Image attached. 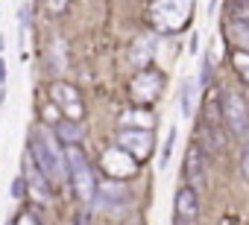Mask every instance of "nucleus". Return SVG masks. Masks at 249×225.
Listing matches in <instances>:
<instances>
[{
	"label": "nucleus",
	"instance_id": "nucleus-10",
	"mask_svg": "<svg viewBox=\"0 0 249 225\" xmlns=\"http://www.w3.org/2000/svg\"><path fill=\"white\" fill-rule=\"evenodd\" d=\"M103 170H106L108 176H114V178H129V176L138 173L135 158H132L126 149H120V146H111V149L103 152Z\"/></svg>",
	"mask_w": 249,
	"mask_h": 225
},
{
	"label": "nucleus",
	"instance_id": "nucleus-8",
	"mask_svg": "<svg viewBox=\"0 0 249 225\" xmlns=\"http://www.w3.org/2000/svg\"><path fill=\"white\" fill-rule=\"evenodd\" d=\"M117 146L126 149L135 161H147L153 155V135L150 129H123L117 135Z\"/></svg>",
	"mask_w": 249,
	"mask_h": 225
},
{
	"label": "nucleus",
	"instance_id": "nucleus-27",
	"mask_svg": "<svg viewBox=\"0 0 249 225\" xmlns=\"http://www.w3.org/2000/svg\"><path fill=\"white\" fill-rule=\"evenodd\" d=\"M240 76H243V82H246V85H249V67H246V70H243V73H240Z\"/></svg>",
	"mask_w": 249,
	"mask_h": 225
},
{
	"label": "nucleus",
	"instance_id": "nucleus-18",
	"mask_svg": "<svg viewBox=\"0 0 249 225\" xmlns=\"http://www.w3.org/2000/svg\"><path fill=\"white\" fill-rule=\"evenodd\" d=\"M194 94H196V82H194V79H185V82H182V96H179V102H182V117H191Z\"/></svg>",
	"mask_w": 249,
	"mask_h": 225
},
{
	"label": "nucleus",
	"instance_id": "nucleus-22",
	"mask_svg": "<svg viewBox=\"0 0 249 225\" xmlns=\"http://www.w3.org/2000/svg\"><path fill=\"white\" fill-rule=\"evenodd\" d=\"M12 196H15V199L24 196V176H18V178L12 181Z\"/></svg>",
	"mask_w": 249,
	"mask_h": 225
},
{
	"label": "nucleus",
	"instance_id": "nucleus-24",
	"mask_svg": "<svg viewBox=\"0 0 249 225\" xmlns=\"http://www.w3.org/2000/svg\"><path fill=\"white\" fill-rule=\"evenodd\" d=\"M3 82H6V59L0 56V85H3Z\"/></svg>",
	"mask_w": 249,
	"mask_h": 225
},
{
	"label": "nucleus",
	"instance_id": "nucleus-3",
	"mask_svg": "<svg viewBox=\"0 0 249 225\" xmlns=\"http://www.w3.org/2000/svg\"><path fill=\"white\" fill-rule=\"evenodd\" d=\"M65 167L71 170V184H73V193L79 202H91L94 199V190H97V181H94V173L79 149V144H68L65 149Z\"/></svg>",
	"mask_w": 249,
	"mask_h": 225
},
{
	"label": "nucleus",
	"instance_id": "nucleus-16",
	"mask_svg": "<svg viewBox=\"0 0 249 225\" xmlns=\"http://www.w3.org/2000/svg\"><path fill=\"white\" fill-rule=\"evenodd\" d=\"M226 12H229L231 21L249 27V0H229V3H226Z\"/></svg>",
	"mask_w": 249,
	"mask_h": 225
},
{
	"label": "nucleus",
	"instance_id": "nucleus-26",
	"mask_svg": "<svg viewBox=\"0 0 249 225\" xmlns=\"http://www.w3.org/2000/svg\"><path fill=\"white\" fill-rule=\"evenodd\" d=\"M120 225H141V219H138V216H129V219H123Z\"/></svg>",
	"mask_w": 249,
	"mask_h": 225
},
{
	"label": "nucleus",
	"instance_id": "nucleus-11",
	"mask_svg": "<svg viewBox=\"0 0 249 225\" xmlns=\"http://www.w3.org/2000/svg\"><path fill=\"white\" fill-rule=\"evenodd\" d=\"M24 178H27V190L38 199V202H50V178L36 167V161L30 158V152L24 155V173H21Z\"/></svg>",
	"mask_w": 249,
	"mask_h": 225
},
{
	"label": "nucleus",
	"instance_id": "nucleus-28",
	"mask_svg": "<svg viewBox=\"0 0 249 225\" xmlns=\"http://www.w3.org/2000/svg\"><path fill=\"white\" fill-rule=\"evenodd\" d=\"M173 225H191V222H182V219H176V222H173Z\"/></svg>",
	"mask_w": 249,
	"mask_h": 225
},
{
	"label": "nucleus",
	"instance_id": "nucleus-15",
	"mask_svg": "<svg viewBox=\"0 0 249 225\" xmlns=\"http://www.w3.org/2000/svg\"><path fill=\"white\" fill-rule=\"evenodd\" d=\"M226 35L237 44V50H246V53H249V27H246V24L231 21V24L226 27Z\"/></svg>",
	"mask_w": 249,
	"mask_h": 225
},
{
	"label": "nucleus",
	"instance_id": "nucleus-5",
	"mask_svg": "<svg viewBox=\"0 0 249 225\" xmlns=\"http://www.w3.org/2000/svg\"><path fill=\"white\" fill-rule=\"evenodd\" d=\"M185 181L191 190L202 193L208 187V155L202 152V146L194 141L185 152Z\"/></svg>",
	"mask_w": 249,
	"mask_h": 225
},
{
	"label": "nucleus",
	"instance_id": "nucleus-14",
	"mask_svg": "<svg viewBox=\"0 0 249 225\" xmlns=\"http://www.w3.org/2000/svg\"><path fill=\"white\" fill-rule=\"evenodd\" d=\"M120 123H123V126H135V129H153L156 117L150 114V111H126Z\"/></svg>",
	"mask_w": 249,
	"mask_h": 225
},
{
	"label": "nucleus",
	"instance_id": "nucleus-19",
	"mask_svg": "<svg viewBox=\"0 0 249 225\" xmlns=\"http://www.w3.org/2000/svg\"><path fill=\"white\" fill-rule=\"evenodd\" d=\"M176 135H179V132H176V126H170V129H167V141H164V146H161V161H159V164H161V170H167V164H170V155H173Z\"/></svg>",
	"mask_w": 249,
	"mask_h": 225
},
{
	"label": "nucleus",
	"instance_id": "nucleus-6",
	"mask_svg": "<svg viewBox=\"0 0 249 225\" xmlns=\"http://www.w3.org/2000/svg\"><path fill=\"white\" fill-rule=\"evenodd\" d=\"M94 208L97 210H106V213H120V210H126L129 205V190L123 187L117 178L114 181H103L97 190H94Z\"/></svg>",
	"mask_w": 249,
	"mask_h": 225
},
{
	"label": "nucleus",
	"instance_id": "nucleus-7",
	"mask_svg": "<svg viewBox=\"0 0 249 225\" xmlns=\"http://www.w3.org/2000/svg\"><path fill=\"white\" fill-rule=\"evenodd\" d=\"M50 96H53V105L62 108L65 117L82 120L85 108H82V99H79V94H76L73 85H68V82H53V85H50Z\"/></svg>",
	"mask_w": 249,
	"mask_h": 225
},
{
	"label": "nucleus",
	"instance_id": "nucleus-13",
	"mask_svg": "<svg viewBox=\"0 0 249 225\" xmlns=\"http://www.w3.org/2000/svg\"><path fill=\"white\" fill-rule=\"evenodd\" d=\"M56 138H62L65 144H79L82 141V126L79 120H56Z\"/></svg>",
	"mask_w": 249,
	"mask_h": 225
},
{
	"label": "nucleus",
	"instance_id": "nucleus-17",
	"mask_svg": "<svg viewBox=\"0 0 249 225\" xmlns=\"http://www.w3.org/2000/svg\"><path fill=\"white\" fill-rule=\"evenodd\" d=\"M153 59V38L147 35V38H138L135 41V47H132V62L135 64H147Z\"/></svg>",
	"mask_w": 249,
	"mask_h": 225
},
{
	"label": "nucleus",
	"instance_id": "nucleus-12",
	"mask_svg": "<svg viewBox=\"0 0 249 225\" xmlns=\"http://www.w3.org/2000/svg\"><path fill=\"white\" fill-rule=\"evenodd\" d=\"M199 213V199H196V190H191L188 184L182 190H176V219L182 222H194Z\"/></svg>",
	"mask_w": 249,
	"mask_h": 225
},
{
	"label": "nucleus",
	"instance_id": "nucleus-1",
	"mask_svg": "<svg viewBox=\"0 0 249 225\" xmlns=\"http://www.w3.org/2000/svg\"><path fill=\"white\" fill-rule=\"evenodd\" d=\"M30 158L36 161V167L50 178V181H65L68 178V167H65V152L59 149L56 138L47 129H33L30 132Z\"/></svg>",
	"mask_w": 249,
	"mask_h": 225
},
{
	"label": "nucleus",
	"instance_id": "nucleus-21",
	"mask_svg": "<svg viewBox=\"0 0 249 225\" xmlns=\"http://www.w3.org/2000/svg\"><path fill=\"white\" fill-rule=\"evenodd\" d=\"M44 6H47V12H65L68 9V0H44Z\"/></svg>",
	"mask_w": 249,
	"mask_h": 225
},
{
	"label": "nucleus",
	"instance_id": "nucleus-23",
	"mask_svg": "<svg viewBox=\"0 0 249 225\" xmlns=\"http://www.w3.org/2000/svg\"><path fill=\"white\" fill-rule=\"evenodd\" d=\"M18 225H38V219H36L33 213H21V216H18Z\"/></svg>",
	"mask_w": 249,
	"mask_h": 225
},
{
	"label": "nucleus",
	"instance_id": "nucleus-2",
	"mask_svg": "<svg viewBox=\"0 0 249 225\" xmlns=\"http://www.w3.org/2000/svg\"><path fill=\"white\" fill-rule=\"evenodd\" d=\"M194 18V0H156L150 9V21L161 32H176Z\"/></svg>",
	"mask_w": 249,
	"mask_h": 225
},
{
	"label": "nucleus",
	"instance_id": "nucleus-20",
	"mask_svg": "<svg viewBox=\"0 0 249 225\" xmlns=\"http://www.w3.org/2000/svg\"><path fill=\"white\" fill-rule=\"evenodd\" d=\"M240 173L243 178H249V132L240 138Z\"/></svg>",
	"mask_w": 249,
	"mask_h": 225
},
{
	"label": "nucleus",
	"instance_id": "nucleus-9",
	"mask_svg": "<svg viewBox=\"0 0 249 225\" xmlns=\"http://www.w3.org/2000/svg\"><path fill=\"white\" fill-rule=\"evenodd\" d=\"M161 85H164V79H161L159 70H141V73L132 79L129 91H132V96H135L138 102H156V99L161 96Z\"/></svg>",
	"mask_w": 249,
	"mask_h": 225
},
{
	"label": "nucleus",
	"instance_id": "nucleus-25",
	"mask_svg": "<svg viewBox=\"0 0 249 225\" xmlns=\"http://www.w3.org/2000/svg\"><path fill=\"white\" fill-rule=\"evenodd\" d=\"M196 44H199V35H196V32H191V44H188V50H191V53H196Z\"/></svg>",
	"mask_w": 249,
	"mask_h": 225
},
{
	"label": "nucleus",
	"instance_id": "nucleus-4",
	"mask_svg": "<svg viewBox=\"0 0 249 225\" xmlns=\"http://www.w3.org/2000/svg\"><path fill=\"white\" fill-rule=\"evenodd\" d=\"M220 117L226 120V126L231 129L234 138H243L249 132V111H246L243 99L237 94H231V91H226L220 96Z\"/></svg>",
	"mask_w": 249,
	"mask_h": 225
}]
</instances>
